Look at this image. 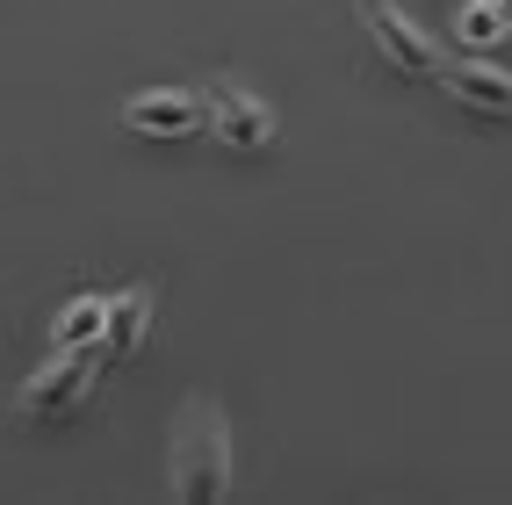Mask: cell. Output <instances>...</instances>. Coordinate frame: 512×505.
Wrapping results in <instances>:
<instances>
[{
	"label": "cell",
	"mask_w": 512,
	"mask_h": 505,
	"mask_svg": "<svg viewBox=\"0 0 512 505\" xmlns=\"http://www.w3.org/2000/svg\"><path fill=\"white\" fill-rule=\"evenodd\" d=\"M361 29H368L375 58H383L397 80H440V51L419 37V22L404 8H390V0H361Z\"/></svg>",
	"instance_id": "obj_3"
},
{
	"label": "cell",
	"mask_w": 512,
	"mask_h": 505,
	"mask_svg": "<svg viewBox=\"0 0 512 505\" xmlns=\"http://www.w3.org/2000/svg\"><path fill=\"white\" fill-rule=\"evenodd\" d=\"M166 484L188 505H210L231 491V433L224 412L210 397H188L181 404V426H174V448H166Z\"/></svg>",
	"instance_id": "obj_1"
},
{
	"label": "cell",
	"mask_w": 512,
	"mask_h": 505,
	"mask_svg": "<svg viewBox=\"0 0 512 505\" xmlns=\"http://www.w3.org/2000/svg\"><path fill=\"white\" fill-rule=\"evenodd\" d=\"M101 332H109V296H73L51 318V347H87L101 354Z\"/></svg>",
	"instance_id": "obj_8"
},
{
	"label": "cell",
	"mask_w": 512,
	"mask_h": 505,
	"mask_svg": "<svg viewBox=\"0 0 512 505\" xmlns=\"http://www.w3.org/2000/svg\"><path fill=\"white\" fill-rule=\"evenodd\" d=\"M505 8H512V0H505Z\"/></svg>",
	"instance_id": "obj_10"
},
{
	"label": "cell",
	"mask_w": 512,
	"mask_h": 505,
	"mask_svg": "<svg viewBox=\"0 0 512 505\" xmlns=\"http://www.w3.org/2000/svg\"><path fill=\"white\" fill-rule=\"evenodd\" d=\"M210 138L224 152H267L275 145V109L246 87H217L210 94Z\"/></svg>",
	"instance_id": "obj_6"
},
{
	"label": "cell",
	"mask_w": 512,
	"mask_h": 505,
	"mask_svg": "<svg viewBox=\"0 0 512 505\" xmlns=\"http://www.w3.org/2000/svg\"><path fill=\"white\" fill-rule=\"evenodd\" d=\"M505 37H512V8H505V0H462V8H455V44L462 51H491Z\"/></svg>",
	"instance_id": "obj_9"
},
{
	"label": "cell",
	"mask_w": 512,
	"mask_h": 505,
	"mask_svg": "<svg viewBox=\"0 0 512 505\" xmlns=\"http://www.w3.org/2000/svg\"><path fill=\"white\" fill-rule=\"evenodd\" d=\"M101 368H109V361L87 354V347H51V361L22 383L15 419H22V426H65V419L94 397V376H101Z\"/></svg>",
	"instance_id": "obj_2"
},
{
	"label": "cell",
	"mask_w": 512,
	"mask_h": 505,
	"mask_svg": "<svg viewBox=\"0 0 512 505\" xmlns=\"http://www.w3.org/2000/svg\"><path fill=\"white\" fill-rule=\"evenodd\" d=\"M152 332V289H123L109 296V332H101V361H130Z\"/></svg>",
	"instance_id": "obj_7"
},
{
	"label": "cell",
	"mask_w": 512,
	"mask_h": 505,
	"mask_svg": "<svg viewBox=\"0 0 512 505\" xmlns=\"http://www.w3.org/2000/svg\"><path fill=\"white\" fill-rule=\"evenodd\" d=\"M123 130L130 138H195V130H210V101L188 87H145L123 101Z\"/></svg>",
	"instance_id": "obj_4"
},
{
	"label": "cell",
	"mask_w": 512,
	"mask_h": 505,
	"mask_svg": "<svg viewBox=\"0 0 512 505\" xmlns=\"http://www.w3.org/2000/svg\"><path fill=\"white\" fill-rule=\"evenodd\" d=\"M440 94L455 101L462 116H484V123H512V73L491 58H462V65H440Z\"/></svg>",
	"instance_id": "obj_5"
}]
</instances>
